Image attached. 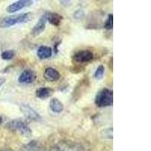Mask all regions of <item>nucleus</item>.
Segmentation results:
<instances>
[{
  "label": "nucleus",
  "instance_id": "obj_1",
  "mask_svg": "<svg viewBox=\"0 0 151 151\" xmlns=\"http://www.w3.org/2000/svg\"><path fill=\"white\" fill-rule=\"evenodd\" d=\"M113 103V92L109 88H103L97 93L94 104L99 108L110 106Z\"/></svg>",
  "mask_w": 151,
  "mask_h": 151
},
{
  "label": "nucleus",
  "instance_id": "obj_2",
  "mask_svg": "<svg viewBox=\"0 0 151 151\" xmlns=\"http://www.w3.org/2000/svg\"><path fill=\"white\" fill-rule=\"evenodd\" d=\"M30 13H23V14H16V15L9 16V17L3 18L1 21L0 27L3 28H6L14 26L16 24H24V23H27L30 20Z\"/></svg>",
  "mask_w": 151,
  "mask_h": 151
},
{
  "label": "nucleus",
  "instance_id": "obj_3",
  "mask_svg": "<svg viewBox=\"0 0 151 151\" xmlns=\"http://www.w3.org/2000/svg\"><path fill=\"white\" fill-rule=\"evenodd\" d=\"M9 130L16 132L24 137H29L32 134V130L26 122L21 119H14L8 122L5 125Z\"/></svg>",
  "mask_w": 151,
  "mask_h": 151
},
{
  "label": "nucleus",
  "instance_id": "obj_4",
  "mask_svg": "<svg viewBox=\"0 0 151 151\" xmlns=\"http://www.w3.org/2000/svg\"><path fill=\"white\" fill-rule=\"evenodd\" d=\"M50 151H84L82 146L71 141H61L52 147Z\"/></svg>",
  "mask_w": 151,
  "mask_h": 151
},
{
  "label": "nucleus",
  "instance_id": "obj_5",
  "mask_svg": "<svg viewBox=\"0 0 151 151\" xmlns=\"http://www.w3.org/2000/svg\"><path fill=\"white\" fill-rule=\"evenodd\" d=\"M72 59L78 64H86L94 59V54L90 50H79L74 53Z\"/></svg>",
  "mask_w": 151,
  "mask_h": 151
},
{
  "label": "nucleus",
  "instance_id": "obj_6",
  "mask_svg": "<svg viewBox=\"0 0 151 151\" xmlns=\"http://www.w3.org/2000/svg\"><path fill=\"white\" fill-rule=\"evenodd\" d=\"M20 110L22 112L25 116L29 120L35 121V122H40L42 120L41 116L37 113V111L32 108L29 105L27 104H21L20 106Z\"/></svg>",
  "mask_w": 151,
  "mask_h": 151
},
{
  "label": "nucleus",
  "instance_id": "obj_7",
  "mask_svg": "<svg viewBox=\"0 0 151 151\" xmlns=\"http://www.w3.org/2000/svg\"><path fill=\"white\" fill-rule=\"evenodd\" d=\"M33 1H30V0H20V1H17V2L9 5L6 9V11L10 14L15 13V12H18V11L24 9V8L29 7V6L33 5Z\"/></svg>",
  "mask_w": 151,
  "mask_h": 151
},
{
  "label": "nucleus",
  "instance_id": "obj_8",
  "mask_svg": "<svg viewBox=\"0 0 151 151\" xmlns=\"http://www.w3.org/2000/svg\"><path fill=\"white\" fill-rule=\"evenodd\" d=\"M42 17L45 19V21L55 27L60 26L63 21V17L56 12H45Z\"/></svg>",
  "mask_w": 151,
  "mask_h": 151
},
{
  "label": "nucleus",
  "instance_id": "obj_9",
  "mask_svg": "<svg viewBox=\"0 0 151 151\" xmlns=\"http://www.w3.org/2000/svg\"><path fill=\"white\" fill-rule=\"evenodd\" d=\"M36 79V74L32 70L23 71L18 78V83L21 84H31Z\"/></svg>",
  "mask_w": 151,
  "mask_h": 151
},
{
  "label": "nucleus",
  "instance_id": "obj_10",
  "mask_svg": "<svg viewBox=\"0 0 151 151\" xmlns=\"http://www.w3.org/2000/svg\"><path fill=\"white\" fill-rule=\"evenodd\" d=\"M43 76L48 82H56L60 78V73L53 67H48L45 69Z\"/></svg>",
  "mask_w": 151,
  "mask_h": 151
},
{
  "label": "nucleus",
  "instance_id": "obj_11",
  "mask_svg": "<svg viewBox=\"0 0 151 151\" xmlns=\"http://www.w3.org/2000/svg\"><path fill=\"white\" fill-rule=\"evenodd\" d=\"M23 151H46L45 147L40 144L39 141H31L28 144L24 145L22 147Z\"/></svg>",
  "mask_w": 151,
  "mask_h": 151
},
{
  "label": "nucleus",
  "instance_id": "obj_12",
  "mask_svg": "<svg viewBox=\"0 0 151 151\" xmlns=\"http://www.w3.org/2000/svg\"><path fill=\"white\" fill-rule=\"evenodd\" d=\"M54 93V89L48 87H41L36 91V98L40 99H46L50 98Z\"/></svg>",
  "mask_w": 151,
  "mask_h": 151
},
{
  "label": "nucleus",
  "instance_id": "obj_13",
  "mask_svg": "<svg viewBox=\"0 0 151 151\" xmlns=\"http://www.w3.org/2000/svg\"><path fill=\"white\" fill-rule=\"evenodd\" d=\"M50 109L53 113H60L63 112L64 109V106L60 100L56 98H54L51 99L49 103Z\"/></svg>",
  "mask_w": 151,
  "mask_h": 151
},
{
  "label": "nucleus",
  "instance_id": "obj_14",
  "mask_svg": "<svg viewBox=\"0 0 151 151\" xmlns=\"http://www.w3.org/2000/svg\"><path fill=\"white\" fill-rule=\"evenodd\" d=\"M45 24H46V21L42 17H41V18L35 24V26L33 27V29L31 31L32 35L33 36H37L41 34L43 31L45 30Z\"/></svg>",
  "mask_w": 151,
  "mask_h": 151
},
{
  "label": "nucleus",
  "instance_id": "obj_15",
  "mask_svg": "<svg viewBox=\"0 0 151 151\" xmlns=\"http://www.w3.org/2000/svg\"><path fill=\"white\" fill-rule=\"evenodd\" d=\"M52 55V49L50 47L41 45L37 50V56L40 59L45 60L51 58Z\"/></svg>",
  "mask_w": 151,
  "mask_h": 151
},
{
  "label": "nucleus",
  "instance_id": "obj_16",
  "mask_svg": "<svg viewBox=\"0 0 151 151\" xmlns=\"http://www.w3.org/2000/svg\"><path fill=\"white\" fill-rule=\"evenodd\" d=\"M105 72V68L104 66L103 65H99L98 67V68L96 69V70L94 72V76L96 79H101L104 77V75Z\"/></svg>",
  "mask_w": 151,
  "mask_h": 151
},
{
  "label": "nucleus",
  "instance_id": "obj_17",
  "mask_svg": "<svg viewBox=\"0 0 151 151\" xmlns=\"http://www.w3.org/2000/svg\"><path fill=\"white\" fill-rule=\"evenodd\" d=\"M15 55V53L13 50H6V51H4L2 54H1V58H2L3 60H12L13 58Z\"/></svg>",
  "mask_w": 151,
  "mask_h": 151
},
{
  "label": "nucleus",
  "instance_id": "obj_18",
  "mask_svg": "<svg viewBox=\"0 0 151 151\" xmlns=\"http://www.w3.org/2000/svg\"><path fill=\"white\" fill-rule=\"evenodd\" d=\"M113 27V14H110L106 18L104 24V28L106 29H112Z\"/></svg>",
  "mask_w": 151,
  "mask_h": 151
},
{
  "label": "nucleus",
  "instance_id": "obj_19",
  "mask_svg": "<svg viewBox=\"0 0 151 151\" xmlns=\"http://www.w3.org/2000/svg\"><path fill=\"white\" fill-rule=\"evenodd\" d=\"M73 17L76 21H81L85 17V12L83 9H78L73 14Z\"/></svg>",
  "mask_w": 151,
  "mask_h": 151
},
{
  "label": "nucleus",
  "instance_id": "obj_20",
  "mask_svg": "<svg viewBox=\"0 0 151 151\" xmlns=\"http://www.w3.org/2000/svg\"><path fill=\"white\" fill-rule=\"evenodd\" d=\"M60 3L61 5H64L65 6H67V5H70L71 2L70 1H60Z\"/></svg>",
  "mask_w": 151,
  "mask_h": 151
},
{
  "label": "nucleus",
  "instance_id": "obj_21",
  "mask_svg": "<svg viewBox=\"0 0 151 151\" xmlns=\"http://www.w3.org/2000/svg\"><path fill=\"white\" fill-rule=\"evenodd\" d=\"M5 79H4V78H0V86H2V85L5 83Z\"/></svg>",
  "mask_w": 151,
  "mask_h": 151
},
{
  "label": "nucleus",
  "instance_id": "obj_22",
  "mask_svg": "<svg viewBox=\"0 0 151 151\" xmlns=\"http://www.w3.org/2000/svg\"><path fill=\"white\" fill-rule=\"evenodd\" d=\"M2 118L1 116H0V124L2 123Z\"/></svg>",
  "mask_w": 151,
  "mask_h": 151
},
{
  "label": "nucleus",
  "instance_id": "obj_23",
  "mask_svg": "<svg viewBox=\"0 0 151 151\" xmlns=\"http://www.w3.org/2000/svg\"><path fill=\"white\" fill-rule=\"evenodd\" d=\"M0 151H2V150H0Z\"/></svg>",
  "mask_w": 151,
  "mask_h": 151
}]
</instances>
